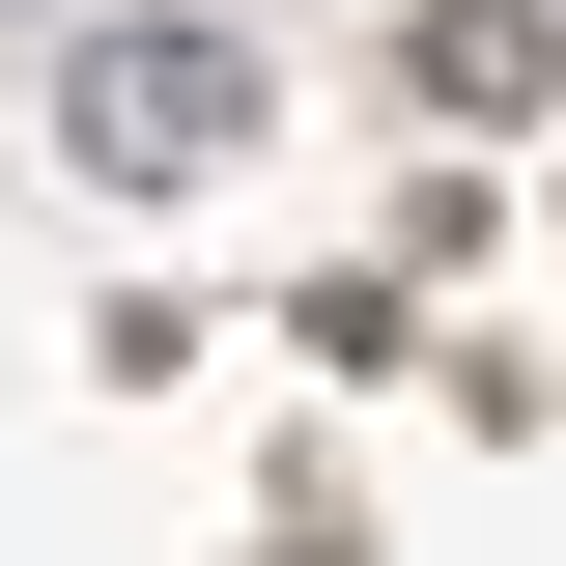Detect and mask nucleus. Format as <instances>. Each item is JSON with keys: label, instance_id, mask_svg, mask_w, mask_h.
Here are the masks:
<instances>
[{"label": "nucleus", "instance_id": "2", "mask_svg": "<svg viewBox=\"0 0 566 566\" xmlns=\"http://www.w3.org/2000/svg\"><path fill=\"white\" fill-rule=\"evenodd\" d=\"M424 114H566V0H424Z\"/></svg>", "mask_w": 566, "mask_h": 566}, {"label": "nucleus", "instance_id": "1", "mask_svg": "<svg viewBox=\"0 0 566 566\" xmlns=\"http://www.w3.org/2000/svg\"><path fill=\"white\" fill-rule=\"evenodd\" d=\"M227 142H255V57H227V29H85L57 57V170L85 199H170V170H227Z\"/></svg>", "mask_w": 566, "mask_h": 566}]
</instances>
